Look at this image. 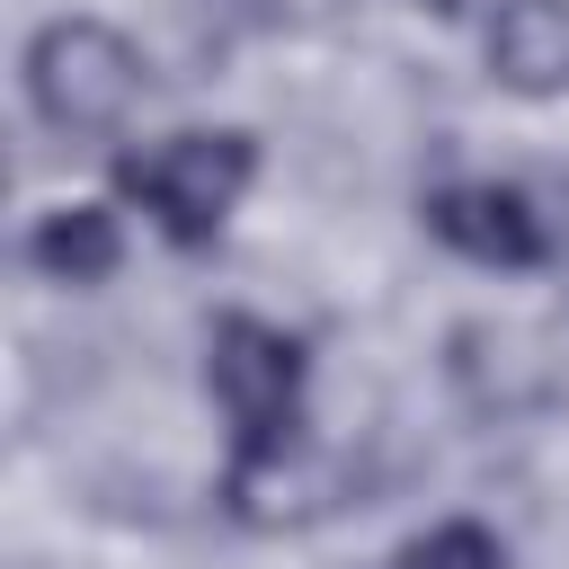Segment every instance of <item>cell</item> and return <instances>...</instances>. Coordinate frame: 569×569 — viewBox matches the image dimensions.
<instances>
[{
    "mask_svg": "<svg viewBox=\"0 0 569 569\" xmlns=\"http://www.w3.org/2000/svg\"><path fill=\"white\" fill-rule=\"evenodd\" d=\"M489 80L516 98H560L569 89V0H498L480 27Z\"/></svg>",
    "mask_w": 569,
    "mask_h": 569,
    "instance_id": "8992f818",
    "label": "cell"
},
{
    "mask_svg": "<svg viewBox=\"0 0 569 569\" xmlns=\"http://www.w3.org/2000/svg\"><path fill=\"white\" fill-rule=\"evenodd\" d=\"M27 267L53 284H107L124 267V222L116 204H44L27 231Z\"/></svg>",
    "mask_w": 569,
    "mask_h": 569,
    "instance_id": "52a82bcc",
    "label": "cell"
},
{
    "mask_svg": "<svg viewBox=\"0 0 569 569\" xmlns=\"http://www.w3.org/2000/svg\"><path fill=\"white\" fill-rule=\"evenodd\" d=\"M204 382L231 418V445H267V436H293L302 427V347L249 311L213 320V347H204Z\"/></svg>",
    "mask_w": 569,
    "mask_h": 569,
    "instance_id": "3957f363",
    "label": "cell"
},
{
    "mask_svg": "<svg viewBox=\"0 0 569 569\" xmlns=\"http://www.w3.org/2000/svg\"><path fill=\"white\" fill-rule=\"evenodd\" d=\"M391 569H507V551H498V533L489 525H471V516H453V525H436V533H418Z\"/></svg>",
    "mask_w": 569,
    "mask_h": 569,
    "instance_id": "ba28073f",
    "label": "cell"
},
{
    "mask_svg": "<svg viewBox=\"0 0 569 569\" xmlns=\"http://www.w3.org/2000/svg\"><path fill=\"white\" fill-rule=\"evenodd\" d=\"M142 98V53L107 18H44L27 36V107L53 133H116Z\"/></svg>",
    "mask_w": 569,
    "mask_h": 569,
    "instance_id": "7a4b0ae2",
    "label": "cell"
},
{
    "mask_svg": "<svg viewBox=\"0 0 569 569\" xmlns=\"http://www.w3.org/2000/svg\"><path fill=\"white\" fill-rule=\"evenodd\" d=\"M222 507L249 525V533H284V525H311L338 507V462L293 427V436H267V445H231V471H222Z\"/></svg>",
    "mask_w": 569,
    "mask_h": 569,
    "instance_id": "277c9868",
    "label": "cell"
},
{
    "mask_svg": "<svg viewBox=\"0 0 569 569\" xmlns=\"http://www.w3.org/2000/svg\"><path fill=\"white\" fill-rule=\"evenodd\" d=\"M427 231L480 267H542L551 258V222L533 213L525 187L507 178H462V187H436L427 196Z\"/></svg>",
    "mask_w": 569,
    "mask_h": 569,
    "instance_id": "5b68a950",
    "label": "cell"
},
{
    "mask_svg": "<svg viewBox=\"0 0 569 569\" xmlns=\"http://www.w3.org/2000/svg\"><path fill=\"white\" fill-rule=\"evenodd\" d=\"M249 178H258V142H249L240 124H213V133L196 124V133H169V142L116 160V187H124V196L151 213V231L178 240V249H204V240L240 213Z\"/></svg>",
    "mask_w": 569,
    "mask_h": 569,
    "instance_id": "6da1fadb",
    "label": "cell"
},
{
    "mask_svg": "<svg viewBox=\"0 0 569 569\" xmlns=\"http://www.w3.org/2000/svg\"><path fill=\"white\" fill-rule=\"evenodd\" d=\"M418 9H462V0H418Z\"/></svg>",
    "mask_w": 569,
    "mask_h": 569,
    "instance_id": "9c48e42d",
    "label": "cell"
}]
</instances>
